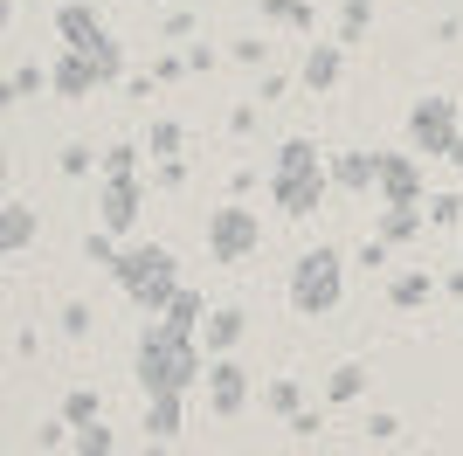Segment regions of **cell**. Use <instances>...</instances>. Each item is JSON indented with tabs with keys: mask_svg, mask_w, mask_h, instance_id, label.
<instances>
[{
	"mask_svg": "<svg viewBox=\"0 0 463 456\" xmlns=\"http://www.w3.org/2000/svg\"><path fill=\"white\" fill-rule=\"evenodd\" d=\"M138 387H146V401H187V387H201V339L194 332H174L166 318H153L146 332H138Z\"/></svg>",
	"mask_w": 463,
	"mask_h": 456,
	"instance_id": "6da1fadb",
	"label": "cell"
},
{
	"mask_svg": "<svg viewBox=\"0 0 463 456\" xmlns=\"http://www.w3.org/2000/svg\"><path fill=\"white\" fill-rule=\"evenodd\" d=\"M111 277H118V290H125L138 311H153V318H166V304L180 298V256L166 242H125Z\"/></svg>",
	"mask_w": 463,
	"mask_h": 456,
	"instance_id": "7a4b0ae2",
	"label": "cell"
},
{
	"mask_svg": "<svg viewBox=\"0 0 463 456\" xmlns=\"http://www.w3.org/2000/svg\"><path fill=\"white\" fill-rule=\"evenodd\" d=\"M326 187H332V159H318V138H284L270 166V201L305 222V214H318Z\"/></svg>",
	"mask_w": 463,
	"mask_h": 456,
	"instance_id": "3957f363",
	"label": "cell"
},
{
	"mask_svg": "<svg viewBox=\"0 0 463 456\" xmlns=\"http://www.w3.org/2000/svg\"><path fill=\"white\" fill-rule=\"evenodd\" d=\"M284 298H290V311H298V318H332V311H339V298H346V256H339L332 242L305 249V256L290 263Z\"/></svg>",
	"mask_w": 463,
	"mask_h": 456,
	"instance_id": "277c9868",
	"label": "cell"
},
{
	"mask_svg": "<svg viewBox=\"0 0 463 456\" xmlns=\"http://www.w3.org/2000/svg\"><path fill=\"white\" fill-rule=\"evenodd\" d=\"M463 138V111L449 97H422L415 111H408V152H422V159H449Z\"/></svg>",
	"mask_w": 463,
	"mask_h": 456,
	"instance_id": "5b68a950",
	"label": "cell"
},
{
	"mask_svg": "<svg viewBox=\"0 0 463 456\" xmlns=\"http://www.w3.org/2000/svg\"><path fill=\"white\" fill-rule=\"evenodd\" d=\"M263 249V214L242 208V201H229V208L208 214V256L214 263H242V256H256Z\"/></svg>",
	"mask_w": 463,
	"mask_h": 456,
	"instance_id": "8992f818",
	"label": "cell"
},
{
	"mask_svg": "<svg viewBox=\"0 0 463 456\" xmlns=\"http://www.w3.org/2000/svg\"><path fill=\"white\" fill-rule=\"evenodd\" d=\"M138 214H146V180L138 173H97V228L132 235Z\"/></svg>",
	"mask_w": 463,
	"mask_h": 456,
	"instance_id": "52a82bcc",
	"label": "cell"
},
{
	"mask_svg": "<svg viewBox=\"0 0 463 456\" xmlns=\"http://www.w3.org/2000/svg\"><path fill=\"white\" fill-rule=\"evenodd\" d=\"M381 201H429V166L422 152H381Z\"/></svg>",
	"mask_w": 463,
	"mask_h": 456,
	"instance_id": "ba28073f",
	"label": "cell"
},
{
	"mask_svg": "<svg viewBox=\"0 0 463 456\" xmlns=\"http://www.w3.org/2000/svg\"><path fill=\"white\" fill-rule=\"evenodd\" d=\"M111 35L104 14H97V0H62L56 7V42L62 49H97V42Z\"/></svg>",
	"mask_w": 463,
	"mask_h": 456,
	"instance_id": "9c48e42d",
	"label": "cell"
},
{
	"mask_svg": "<svg viewBox=\"0 0 463 456\" xmlns=\"http://www.w3.org/2000/svg\"><path fill=\"white\" fill-rule=\"evenodd\" d=\"M49 90L70 97V104H83L90 90H104V76H97V62L83 56V49H62V56L49 62Z\"/></svg>",
	"mask_w": 463,
	"mask_h": 456,
	"instance_id": "30bf717a",
	"label": "cell"
},
{
	"mask_svg": "<svg viewBox=\"0 0 463 456\" xmlns=\"http://www.w3.org/2000/svg\"><path fill=\"white\" fill-rule=\"evenodd\" d=\"M208 408L214 415H242L250 408V374L222 353V360H208Z\"/></svg>",
	"mask_w": 463,
	"mask_h": 456,
	"instance_id": "8fae6325",
	"label": "cell"
},
{
	"mask_svg": "<svg viewBox=\"0 0 463 456\" xmlns=\"http://www.w3.org/2000/svg\"><path fill=\"white\" fill-rule=\"evenodd\" d=\"M339 76H346V49H339V42H318V49H311L305 62H298V83H305V90H339Z\"/></svg>",
	"mask_w": 463,
	"mask_h": 456,
	"instance_id": "7c38bea8",
	"label": "cell"
},
{
	"mask_svg": "<svg viewBox=\"0 0 463 456\" xmlns=\"http://www.w3.org/2000/svg\"><path fill=\"white\" fill-rule=\"evenodd\" d=\"M332 187L373 194V187H381V152H339V159H332Z\"/></svg>",
	"mask_w": 463,
	"mask_h": 456,
	"instance_id": "4fadbf2b",
	"label": "cell"
},
{
	"mask_svg": "<svg viewBox=\"0 0 463 456\" xmlns=\"http://www.w3.org/2000/svg\"><path fill=\"white\" fill-rule=\"evenodd\" d=\"M35 235H42V214L28 208V201H7V208H0V249H7V256H21Z\"/></svg>",
	"mask_w": 463,
	"mask_h": 456,
	"instance_id": "5bb4252c",
	"label": "cell"
},
{
	"mask_svg": "<svg viewBox=\"0 0 463 456\" xmlns=\"http://www.w3.org/2000/svg\"><path fill=\"white\" fill-rule=\"evenodd\" d=\"M422 228H429V208H422V201H387L373 235H387V242H415Z\"/></svg>",
	"mask_w": 463,
	"mask_h": 456,
	"instance_id": "9a60e30c",
	"label": "cell"
},
{
	"mask_svg": "<svg viewBox=\"0 0 463 456\" xmlns=\"http://www.w3.org/2000/svg\"><path fill=\"white\" fill-rule=\"evenodd\" d=\"M429 298H436V277H429V270H394V277H387V304H394V311H422Z\"/></svg>",
	"mask_w": 463,
	"mask_h": 456,
	"instance_id": "2e32d148",
	"label": "cell"
},
{
	"mask_svg": "<svg viewBox=\"0 0 463 456\" xmlns=\"http://www.w3.org/2000/svg\"><path fill=\"white\" fill-rule=\"evenodd\" d=\"M235 339H242V311H235V304L208 311V325H201V353H208V360H222V353H235Z\"/></svg>",
	"mask_w": 463,
	"mask_h": 456,
	"instance_id": "e0dca14e",
	"label": "cell"
},
{
	"mask_svg": "<svg viewBox=\"0 0 463 456\" xmlns=\"http://www.w3.org/2000/svg\"><path fill=\"white\" fill-rule=\"evenodd\" d=\"M367 387H373L367 360H346V366H332V380H326V401H332V408H346V401H360Z\"/></svg>",
	"mask_w": 463,
	"mask_h": 456,
	"instance_id": "ac0fdd59",
	"label": "cell"
},
{
	"mask_svg": "<svg viewBox=\"0 0 463 456\" xmlns=\"http://www.w3.org/2000/svg\"><path fill=\"white\" fill-rule=\"evenodd\" d=\"M166 325H174V332H194V339H201V325H208V304H201V290H187V284H180V298L166 304Z\"/></svg>",
	"mask_w": 463,
	"mask_h": 456,
	"instance_id": "d6986e66",
	"label": "cell"
},
{
	"mask_svg": "<svg viewBox=\"0 0 463 456\" xmlns=\"http://www.w3.org/2000/svg\"><path fill=\"white\" fill-rule=\"evenodd\" d=\"M263 21H277V28H298V35H305V28H318V7H311V0H263Z\"/></svg>",
	"mask_w": 463,
	"mask_h": 456,
	"instance_id": "ffe728a7",
	"label": "cell"
},
{
	"mask_svg": "<svg viewBox=\"0 0 463 456\" xmlns=\"http://www.w3.org/2000/svg\"><path fill=\"white\" fill-rule=\"evenodd\" d=\"M180 422H187V408H180V401H146V436H153V442H174Z\"/></svg>",
	"mask_w": 463,
	"mask_h": 456,
	"instance_id": "44dd1931",
	"label": "cell"
},
{
	"mask_svg": "<svg viewBox=\"0 0 463 456\" xmlns=\"http://www.w3.org/2000/svg\"><path fill=\"white\" fill-rule=\"evenodd\" d=\"M62 422H70V429H83V422H104V408H97V387H70V394H62Z\"/></svg>",
	"mask_w": 463,
	"mask_h": 456,
	"instance_id": "7402d4cb",
	"label": "cell"
},
{
	"mask_svg": "<svg viewBox=\"0 0 463 456\" xmlns=\"http://www.w3.org/2000/svg\"><path fill=\"white\" fill-rule=\"evenodd\" d=\"M83 56L97 62V76H104V90H111L118 76H125V49H118V35H104V42H97V49H83Z\"/></svg>",
	"mask_w": 463,
	"mask_h": 456,
	"instance_id": "603a6c76",
	"label": "cell"
},
{
	"mask_svg": "<svg viewBox=\"0 0 463 456\" xmlns=\"http://www.w3.org/2000/svg\"><path fill=\"white\" fill-rule=\"evenodd\" d=\"M49 90V70H35V62H14V76H7V97L14 104H28V97Z\"/></svg>",
	"mask_w": 463,
	"mask_h": 456,
	"instance_id": "cb8c5ba5",
	"label": "cell"
},
{
	"mask_svg": "<svg viewBox=\"0 0 463 456\" xmlns=\"http://www.w3.org/2000/svg\"><path fill=\"white\" fill-rule=\"evenodd\" d=\"M373 28V0H346L339 7V42H360Z\"/></svg>",
	"mask_w": 463,
	"mask_h": 456,
	"instance_id": "d4e9b609",
	"label": "cell"
},
{
	"mask_svg": "<svg viewBox=\"0 0 463 456\" xmlns=\"http://www.w3.org/2000/svg\"><path fill=\"white\" fill-rule=\"evenodd\" d=\"M146 152H153V159H180V125H174V118H153V132H146Z\"/></svg>",
	"mask_w": 463,
	"mask_h": 456,
	"instance_id": "484cf974",
	"label": "cell"
},
{
	"mask_svg": "<svg viewBox=\"0 0 463 456\" xmlns=\"http://www.w3.org/2000/svg\"><path fill=\"white\" fill-rule=\"evenodd\" d=\"M263 408H277V415H298V408H305V387H298V380H270V387H263Z\"/></svg>",
	"mask_w": 463,
	"mask_h": 456,
	"instance_id": "4316f807",
	"label": "cell"
},
{
	"mask_svg": "<svg viewBox=\"0 0 463 456\" xmlns=\"http://www.w3.org/2000/svg\"><path fill=\"white\" fill-rule=\"evenodd\" d=\"M422 208H429V228H457L463 222V194H429Z\"/></svg>",
	"mask_w": 463,
	"mask_h": 456,
	"instance_id": "83f0119b",
	"label": "cell"
},
{
	"mask_svg": "<svg viewBox=\"0 0 463 456\" xmlns=\"http://www.w3.org/2000/svg\"><path fill=\"white\" fill-rule=\"evenodd\" d=\"M70 450H77V456H111V429H104V422H83Z\"/></svg>",
	"mask_w": 463,
	"mask_h": 456,
	"instance_id": "f1b7e54d",
	"label": "cell"
},
{
	"mask_svg": "<svg viewBox=\"0 0 463 456\" xmlns=\"http://www.w3.org/2000/svg\"><path fill=\"white\" fill-rule=\"evenodd\" d=\"M83 256L111 270V263H118V235H111V228H90V235H83Z\"/></svg>",
	"mask_w": 463,
	"mask_h": 456,
	"instance_id": "f546056e",
	"label": "cell"
},
{
	"mask_svg": "<svg viewBox=\"0 0 463 456\" xmlns=\"http://www.w3.org/2000/svg\"><path fill=\"white\" fill-rule=\"evenodd\" d=\"M62 173H70V180H83V173H104V166H97L90 146H62Z\"/></svg>",
	"mask_w": 463,
	"mask_h": 456,
	"instance_id": "4dcf8cb0",
	"label": "cell"
},
{
	"mask_svg": "<svg viewBox=\"0 0 463 456\" xmlns=\"http://www.w3.org/2000/svg\"><path fill=\"white\" fill-rule=\"evenodd\" d=\"M104 173H138V146H111L104 152Z\"/></svg>",
	"mask_w": 463,
	"mask_h": 456,
	"instance_id": "1f68e13d",
	"label": "cell"
},
{
	"mask_svg": "<svg viewBox=\"0 0 463 456\" xmlns=\"http://www.w3.org/2000/svg\"><path fill=\"white\" fill-rule=\"evenodd\" d=\"M62 332L83 339V332H90V304H62Z\"/></svg>",
	"mask_w": 463,
	"mask_h": 456,
	"instance_id": "d6a6232c",
	"label": "cell"
},
{
	"mask_svg": "<svg viewBox=\"0 0 463 456\" xmlns=\"http://www.w3.org/2000/svg\"><path fill=\"white\" fill-rule=\"evenodd\" d=\"M387 249H394L387 235H367V242H360V263H367V270H387Z\"/></svg>",
	"mask_w": 463,
	"mask_h": 456,
	"instance_id": "836d02e7",
	"label": "cell"
},
{
	"mask_svg": "<svg viewBox=\"0 0 463 456\" xmlns=\"http://www.w3.org/2000/svg\"><path fill=\"white\" fill-rule=\"evenodd\" d=\"M62 436H77V429L56 415V422H42V436H35V442H42V450H62Z\"/></svg>",
	"mask_w": 463,
	"mask_h": 456,
	"instance_id": "e575fe53",
	"label": "cell"
},
{
	"mask_svg": "<svg viewBox=\"0 0 463 456\" xmlns=\"http://www.w3.org/2000/svg\"><path fill=\"white\" fill-rule=\"evenodd\" d=\"M367 436H373V442H394V436H402V422H394V415H373Z\"/></svg>",
	"mask_w": 463,
	"mask_h": 456,
	"instance_id": "d590c367",
	"label": "cell"
},
{
	"mask_svg": "<svg viewBox=\"0 0 463 456\" xmlns=\"http://www.w3.org/2000/svg\"><path fill=\"white\" fill-rule=\"evenodd\" d=\"M138 456H174V442H146V450H138Z\"/></svg>",
	"mask_w": 463,
	"mask_h": 456,
	"instance_id": "8d00e7d4",
	"label": "cell"
},
{
	"mask_svg": "<svg viewBox=\"0 0 463 456\" xmlns=\"http://www.w3.org/2000/svg\"><path fill=\"white\" fill-rule=\"evenodd\" d=\"M449 166H457V173H463V138H457V152H449Z\"/></svg>",
	"mask_w": 463,
	"mask_h": 456,
	"instance_id": "74e56055",
	"label": "cell"
},
{
	"mask_svg": "<svg viewBox=\"0 0 463 456\" xmlns=\"http://www.w3.org/2000/svg\"><path fill=\"white\" fill-rule=\"evenodd\" d=\"M387 456H408V450H387Z\"/></svg>",
	"mask_w": 463,
	"mask_h": 456,
	"instance_id": "f35d334b",
	"label": "cell"
}]
</instances>
